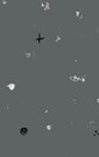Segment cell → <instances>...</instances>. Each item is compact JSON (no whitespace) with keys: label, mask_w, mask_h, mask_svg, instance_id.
Masks as SVG:
<instances>
[{"label":"cell","mask_w":99,"mask_h":157,"mask_svg":"<svg viewBox=\"0 0 99 157\" xmlns=\"http://www.w3.org/2000/svg\"><path fill=\"white\" fill-rule=\"evenodd\" d=\"M72 63H73V65L76 67V69H81V67H83V64H84V63H83V57L81 56L79 58L73 59V61H72Z\"/></svg>","instance_id":"obj_13"},{"label":"cell","mask_w":99,"mask_h":157,"mask_svg":"<svg viewBox=\"0 0 99 157\" xmlns=\"http://www.w3.org/2000/svg\"><path fill=\"white\" fill-rule=\"evenodd\" d=\"M66 102H71L73 106L76 107L77 111H83L84 109V95L79 93H72V94L65 95Z\"/></svg>","instance_id":"obj_4"},{"label":"cell","mask_w":99,"mask_h":157,"mask_svg":"<svg viewBox=\"0 0 99 157\" xmlns=\"http://www.w3.org/2000/svg\"><path fill=\"white\" fill-rule=\"evenodd\" d=\"M93 33H94V36H96V37H99V20H94Z\"/></svg>","instance_id":"obj_14"},{"label":"cell","mask_w":99,"mask_h":157,"mask_svg":"<svg viewBox=\"0 0 99 157\" xmlns=\"http://www.w3.org/2000/svg\"><path fill=\"white\" fill-rule=\"evenodd\" d=\"M29 130H30V128H29V126H28L27 122H23V121H22V122H20L19 126H18V133H19L21 139H26V137H27V135L29 134Z\"/></svg>","instance_id":"obj_8"},{"label":"cell","mask_w":99,"mask_h":157,"mask_svg":"<svg viewBox=\"0 0 99 157\" xmlns=\"http://www.w3.org/2000/svg\"><path fill=\"white\" fill-rule=\"evenodd\" d=\"M8 4H10V1H7V0H1L0 1V7H1V11H4V10H7L8 8Z\"/></svg>","instance_id":"obj_16"},{"label":"cell","mask_w":99,"mask_h":157,"mask_svg":"<svg viewBox=\"0 0 99 157\" xmlns=\"http://www.w3.org/2000/svg\"><path fill=\"white\" fill-rule=\"evenodd\" d=\"M92 82H93L92 76H91V75H88V73L82 72V70H81V73H79V83L84 85H88V84H91Z\"/></svg>","instance_id":"obj_10"},{"label":"cell","mask_w":99,"mask_h":157,"mask_svg":"<svg viewBox=\"0 0 99 157\" xmlns=\"http://www.w3.org/2000/svg\"><path fill=\"white\" fill-rule=\"evenodd\" d=\"M39 129L42 130L46 135H48V139H55L56 134V122L55 118L51 119H39Z\"/></svg>","instance_id":"obj_2"},{"label":"cell","mask_w":99,"mask_h":157,"mask_svg":"<svg viewBox=\"0 0 99 157\" xmlns=\"http://www.w3.org/2000/svg\"><path fill=\"white\" fill-rule=\"evenodd\" d=\"M93 108L96 115L99 117V93H96L93 95Z\"/></svg>","instance_id":"obj_11"},{"label":"cell","mask_w":99,"mask_h":157,"mask_svg":"<svg viewBox=\"0 0 99 157\" xmlns=\"http://www.w3.org/2000/svg\"><path fill=\"white\" fill-rule=\"evenodd\" d=\"M2 109H4V111H7V112H8V105H7V104H5V102H2Z\"/></svg>","instance_id":"obj_19"},{"label":"cell","mask_w":99,"mask_h":157,"mask_svg":"<svg viewBox=\"0 0 99 157\" xmlns=\"http://www.w3.org/2000/svg\"><path fill=\"white\" fill-rule=\"evenodd\" d=\"M38 113H39V119L55 118V104L54 102L39 104Z\"/></svg>","instance_id":"obj_3"},{"label":"cell","mask_w":99,"mask_h":157,"mask_svg":"<svg viewBox=\"0 0 99 157\" xmlns=\"http://www.w3.org/2000/svg\"><path fill=\"white\" fill-rule=\"evenodd\" d=\"M17 82H18V76H13L10 78V82H7L6 83L5 86H1V89L2 91L6 90V93H8V92H12V93H15L18 91V85H17Z\"/></svg>","instance_id":"obj_7"},{"label":"cell","mask_w":99,"mask_h":157,"mask_svg":"<svg viewBox=\"0 0 99 157\" xmlns=\"http://www.w3.org/2000/svg\"><path fill=\"white\" fill-rule=\"evenodd\" d=\"M64 29L60 28L57 29V33H56V37L54 40H51L50 44L51 45H56V47H63L65 45V40H64Z\"/></svg>","instance_id":"obj_6"},{"label":"cell","mask_w":99,"mask_h":157,"mask_svg":"<svg viewBox=\"0 0 99 157\" xmlns=\"http://www.w3.org/2000/svg\"><path fill=\"white\" fill-rule=\"evenodd\" d=\"M66 156H75V154H73V149H68L66 150Z\"/></svg>","instance_id":"obj_18"},{"label":"cell","mask_w":99,"mask_h":157,"mask_svg":"<svg viewBox=\"0 0 99 157\" xmlns=\"http://www.w3.org/2000/svg\"><path fill=\"white\" fill-rule=\"evenodd\" d=\"M36 48L32 43L26 49L20 48V63L21 64H38L36 62Z\"/></svg>","instance_id":"obj_1"},{"label":"cell","mask_w":99,"mask_h":157,"mask_svg":"<svg viewBox=\"0 0 99 157\" xmlns=\"http://www.w3.org/2000/svg\"><path fill=\"white\" fill-rule=\"evenodd\" d=\"M75 14H76V17H77V20H76V29H79V28L82 29V26H81L79 23H81V20H82L84 12H83V11H77V10H76Z\"/></svg>","instance_id":"obj_12"},{"label":"cell","mask_w":99,"mask_h":157,"mask_svg":"<svg viewBox=\"0 0 99 157\" xmlns=\"http://www.w3.org/2000/svg\"><path fill=\"white\" fill-rule=\"evenodd\" d=\"M38 7H39L40 17H46V12L51 10L55 7V1H39L38 2Z\"/></svg>","instance_id":"obj_5"},{"label":"cell","mask_w":99,"mask_h":157,"mask_svg":"<svg viewBox=\"0 0 99 157\" xmlns=\"http://www.w3.org/2000/svg\"><path fill=\"white\" fill-rule=\"evenodd\" d=\"M72 126H73V122H70V121H66V128H68V130H71L72 129Z\"/></svg>","instance_id":"obj_17"},{"label":"cell","mask_w":99,"mask_h":157,"mask_svg":"<svg viewBox=\"0 0 99 157\" xmlns=\"http://www.w3.org/2000/svg\"><path fill=\"white\" fill-rule=\"evenodd\" d=\"M91 135L93 136L94 140H99V124L91 132Z\"/></svg>","instance_id":"obj_15"},{"label":"cell","mask_w":99,"mask_h":157,"mask_svg":"<svg viewBox=\"0 0 99 157\" xmlns=\"http://www.w3.org/2000/svg\"><path fill=\"white\" fill-rule=\"evenodd\" d=\"M99 124L98 120H91V121H84V126H85V135L88 136L89 134L91 135V132Z\"/></svg>","instance_id":"obj_9"}]
</instances>
